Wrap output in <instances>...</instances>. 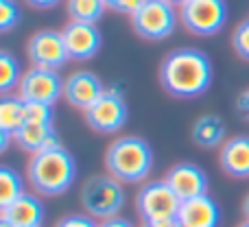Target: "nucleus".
<instances>
[{"instance_id": "21", "label": "nucleus", "mask_w": 249, "mask_h": 227, "mask_svg": "<svg viewBox=\"0 0 249 227\" xmlns=\"http://www.w3.org/2000/svg\"><path fill=\"white\" fill-rule=\"evenodd\" d=\"M103 0H68V13L74 22H88V24H96L105 13Z\"/></svg>"}, {"instance_id": "28", "label": "nucleus", "mask_w": 249, "mask_h": 227, "mask_svg": "<svg viewBox=\"0 0 249 227\" xmlns=\"http://www.w3.org/2000/svg\"><path fill=\"white\" fill-rule=\"evenodd\" d=\"M236 109L241 116H245V118H249V90H245L241 96H238L236 101Z\"/></svg>"}, {"instance_id": "31", "label": "nucleus", "mask_w": 249, "mask_h": 227, "mask_svg": "<svg viewBox=\"0 0 249 227\" xmlns=\"http://www.w3.org/2000/svg\"><path fill=\"white\" fill-rule=\"evenodd\" d=\"M13 136H9V133H0V151H7L9 142H11Z\"/></svg>"}, {"instance_id": "27", "label": "nucleus", "mask_w": 249, "mask_h": 227, "mask_svg": "<svg viewBox=\"0 0 249 227\" xmlns=\"http://www.w3.org/2000/svg\"><path fill=\"white\" fill-rule=\"evenodd\" d=\"M142 4H144V0H121V2H118V7H116V11L131 17V16H136V13L140 11Z\"/></svg>"}, {"instance_id": "25", "label": "nucleus", "mask_w": 249, "mask_h": 227, "mask_svg": "<svg viewBox=\"0 0 249 227\" xmlns=\"http://www.w3.org/2000/svg\"><path fill=\"white\" fill-rule=\"evenodd\" d=\"M232 44H234V51L238 52V57L249 61V17L236 26V31L232 35Z\"/></svg>"}, {"instance_id": "15", "label": "nucleus", "mask_w": 249, "mask_h": 227, "mask_svg": "<svg viewBox=\"0 0 249 227\" xmlns=\"http://www.w3.org/2000/svg\"><path fill=\"white\" fill-rule=\"evenodd\" d=\"M0 221H7L13 227H42L44 206L35 194L24 192L18 201L0 210Z\"/></svg>"}, {"instance_id": "36", "label": "nucleus", "mask_w": 249, "mask_h": 227, "mask_svg": "<svg viewBox=\"0 0 249 227\" xmlns=\"http://www.w3.org/2000/svg\"><path fill=\"white\" fill-rule=\"evenodd\" d=\"M238 227H249V221H245V223H241Z\"/></svg>"}, {"instance_id": "6", "label": "nucleus", "mask_w": 249, "mask_h": 227, "mask_svg": "<svg viewBox=\"0 0 249 227\" xmlns=\"http://www.w3.org/2000/svg\"><path fill=\"white\" fill-rule=\"evenodd\" d=\"M179 20V13L175 11V4L168 0H144L140 11L131 16V24L136 33L151 42H160L173 35Z\"/></svg>"}, {"instance_id": "29", "label": "nucleus", "mask_w": 249, "mask_h": 227, "mask_svg": "<svg viewBox=\"0 0 249 227\" xmlns=\"http://www.w3.org/2000/svg\"><path fill=\"white\" fill-rule=\"evenodd\" d=\"M24 2L33 9H53V7H57L61 0H24Z\"/></svg>"}, {"instance_id": "9", "label": "nucleus", "mask_w": 249, "mask_h": 227, "mask_svg": "<svg viewBox=\"0 0 249 227\" xmlns=\"http://www.w3.org/2000/svg\"><path fill=\"white\" fill-rule=\"evenodd\" d=\"M26 52H29L33 68H44V70H59L70 59L64 35L53 29L37 31L26 44Z\"/></svg>"}, {"instance_id": "30", "label": "nucleus", "mask_w": 249, "mask_h": 227, "mask_svg": "<svg viewBox=\"0 0 249 227\" xmlns=\"http://www.w3.org/2000/svg\"><path fill=\"white\" fill-rule=\"evenodd\" d=\"M99 227H133L127 219L123 216H114V219H107V221H101Z\"/></svg>"}, {"instance_id": "13", "label": "nucleus", "mask_w": 249, "mask_h": 227, "mask_svg": "<svg viewBox=\"0 0 249 227\" xmlns=\"http://www.w3.org/2000/svg\"><path fill=\"white\" fill-rule=\"evenodd\" d=\"M105 90H107V87L103 86V81H101L94 72H90V70H79V72L70 74V77L66 79L64 99L68 101L72 107L88 112V109L103 96Z\"/></svg>"}, {"instance_id": "38", "label": "nucleus", "mask_w": 249, "mask_h": 227, "mask_svg": "<svg viewBox=\"0 0 249 227\" xmlns=\"http://www.w3.org/2000/svg\"><path fill=\"white\" fill-rule=\"evenodd\" d=\"M144 227H146V225H144Z\"/></svg>"}, {"instance_id": "5", "label": "nucleus", "mask_w": 249, "mask_h": 227, "mask_svg": "<svg viewBox=\"0 0 249 227\" xmlns=\"http://www.w3.org/2000/svg\"><path fill=\"white\" fill-rule=\"evenodd\" d=\"M81 206L92 219L107 221L118 216L124 206V190L112 175H94L81 188Z\"/></svg>"}, {"instance_id": "23", "label": "nucleus", "mask_w": 249, "mask_h": 227, "mask_svg": "<svg viewBox=\"0 0 249 227\" xmlns=\"http://www.w3.org/2000/svg\"><path fill=\"white\" fill-rule=\"evenodd\" d=\"M22 11L18 7V2L13 0H0V31L2 33H9L13 26L20 24Z\"/></svg>"}, {"instance_id": "14", "label": "nucleus", "mask_w": 249, "mask_h": 227, "mask_svg": "<svg viewBox=\"0 0 249 227\" xmlns=\"http://www.w3.org/2000/svg\"><path fill=\"white\" fill-rule=\"evenodd\" d=\"M221 210L210 194L181 201L177 212V225L181 227H219Z\"/></svg>"}, {"instance_id": "2", "label": "nucleus", "mask_w": 249, "mask_h": 227, "mask_svg": "<svg viewBox=\"0 0 249 227\" xmlns=\"http://www.w3.org/2000/svg\"><path fill=\"white\" fill-rule=\"evenodd\" d=\"M26 175H29V184L33 186L35 192L57 197V194H64L74 184L77 162L70 155V151H66L59 144L33 155L29 159Z\"/></svg>"}, {"instance_id": "35", "label": "nucleus", "mask_w": 249, "mask_h": 227, "mask_svg": "<svg viewBox=\"0 0 249 227\" xmlns=\"http://www.w3.org/2000/svg\"><path fill=\"white\" fill-rule=\"evenodd\" d=\"M0 227H13L11 223H7V221H0Z\"/></svg>"}, {"instance_id": "10", "label": "nucleus", "mask_w": 249, "mask_h": 227, "mask_svg": "<svg viewBox=\"0 0 249 227\" xmlns=\"http://www.w3.org/2000/svg\"><path fill=\"white\" fill-rule=\"evenodd\" d=\"M64 83L57 70H44V68H31L24 72L20 86H18V96L26 103H46L55 105L64 96Z\"/></svg>"}, {"instance_id": "17", "label": "nucleus", "mask_w": 249, "mask_h": 227, "mask_svg": "<svg viewBox=\"0 0 249 227\" xmlns=\"http://www.w3.org/2000/svg\"><path fill=\"white\" fill-rule=\"evenodd\" d=\"M16 142L20 144V149H24L26 153L37 155L46 149L59 146V138L53 124H29L26 122L20 131L16 133Z\"/></svg>"}, {"instance_id": "34", "label": "nucleus", "mask_w": 249, "mask_h": 227, "mask_svg": "<svg viewBox=\"0 0 249 227\" xmlns=\"http://www.w3.org/2000/svg\"><path fill=\"white\" fill-rule=\"evenodd\" d=\"M168 2H173V4H179V7H181V4H184L186 0H168Z\"/></svg>"}, {"instance_id": "24", "label": "nucleus", "mask_w": 249, "mask_h": 227, "mask_svg": "<svg viewBox=\"0 0 249 227\" xmlns=\"http://www.w3.org/2000/svg\"><path fill=\"white\" fill-rule=\"evenodd\" d=\"M55 112L46 103H26V122L29 124H53Z\"/></svg>"}, {"instance_id": "26", "label": "nucleus", "mask_w": 249, "mask_h": 227, "mask_svg": "<svg viewBox=\"0 0 249 227\" xmlns=\"http://www.w3.org/2000/svg\"><path fill=\"white\" fill-rule=\"evenodd\" d=\"M55 227H99V223H94L90 214H68Z\"/></svg>"}, {"instance_id": "18", "label": "nucleus", "mask_w": 249, "mask_h": 227, "mask_svg": "<svg viewBox=\"0 0 249 227\" xmlns=\"http://www.w3.org/2000/svg\"><path fill=\"white\" fill-rule=\"evenodd\" d=\"M26 124V101L13 94H2L0 99V133H16Z\"/></svg>"}, {"instance_id": "1", "label": "nucleus", "mask_w": 249, "mask_h": 227, "mask_svg": "<svg viewBox=\"0 0 249 227\" xmlns=\"http://www.w3.org/2000/svg\"><path fill=\"white\" fill-rule=\"evenodd\" d=\"M160 83L177 99H197L212 83V64L197 48H177L160 66Z\"/></svg>"}, {"instance_id": "33", "label": "nucleus", "mask_w": 249, "mask_h": 227, "mask_svg": "<svg viewBox=\"0 0 249 227\" xmlns=\"http://www.w3.org/2000/svg\"><path fill=\"white\" fill-rule=\"evenodd\" d=\"M105 2V7L107 9H114V11H116V7H118V2H121V0H103Z\"/></svg>"}, {"instance_id": "16", "label": "nucleus", "mask_w": 249, "mask_h": 227, "mask_svg": "<svg viewBox=\"0 0 249 227\" xmlns=\"http://www.w3.org/2000/svg\"><path fill=\"white\" fill-rule=\"evenodd\" d=\"M221 168L236 179L249 177V136H236L221 149Z\"/></svg>"}, {"instance_id": "37", "label": "nucleus", "mask_w": 249, "mask_h": 227, "mask_svg": "<svg viewBox=\"0 0 249 227\" xmlns=\"http://www.w3.org/2000/svg\"><path fill=\"white\" fill-rule=\"evenodd\" d=\"M175 227H181V225H175Z\"/></svg>"}, {"instance_id": "7", "label": "nucleus", "mask_w": 249, "mask_h": 227, "mask_svg": "<svg viewBox=\"0 0 249 227\" xmlns=\"http://www.w3.org/2000/svg\"><path fill=\"white\" fill-rule=\"evenodd\" d=\"M179 20L193 35L210 37L228 22L225 0H186L179 7Z\"/></svg>"}, {"instance_id": "20", "label": "nucleus", "mask_w": 249, "mask_h": 227, "mask_svg": "<svg viewBox=\"0 0 249 227\" xmlns=\"http://www.w3.org/2000/svg\"><path fill=\"white\" fill-rule=\"evenodd\" d=\"M24 194V181L11 166H0V210Z\"/></svg>"}, {"instance_id": "3", "label": "nucleus", "mask_w": 249, "mask_h": 227, "mask_svg": "<svg viewBox=\"0 0 249 227\" xmlns=\"http://www.w3.org/2000/svg\"><path fill=\"white\" fill-rule=\"evenodd\" d=\"M105 168L121 184H138L153 168V151L149 142L136 136L114 140L105 151Z\"/></svg>"}, {"instance_id": "22", "label": "nucleus", "mask_w": 249, "mask_h": 227, "mask_svg": "<svg viewBox=\"0 0 249 227\" xmlns=\"http://www.w3.org/2000/svg\"><path fill=\"white\" fill-rule=\"evenodd\" d=\"M22 77H24V74H22V70H20V61L9 51L0 52V92L9 94L16 86H20Z\"/></svg>"}, {"instance_id": "32", "label": "nucleus", "mask_w": 249, "mask_h": 227, "mask_svg": "<svg viewBox=\"0 0 249 227\" xmlns=\"http://www.w3.org/2000/svg\"><path fill=\"white\" fill-rule=\"evenodd\" d=\"M243 214H245V221H249V194L245 197V203H243Z\"/></svg>"}, {"instance_id": "8", "label": "nucleus", "mask_w": 249, "mask_h": 227, "mask_svg": "<svg viewBox=\"0 0 249 227\" xmlns=\"http://www.w3.org/2000/svg\"><path fill=\"white\" fill-rule=\"evenodd\" d=\"M86 120L96 133H118L127 122V103L116 87H107L99 101L86 112Z\"/></svg>"}, {"instance_id": "12", "label": "nucleus", "mask_w": 249, "mask_h": 227, "mask_svg": "<svg viewBox=\"0 0 249 227\" xmlns=\"http://www.w3.org/2000/svg\"><path fill=\"white\" fill-rule=\"evenodd\" d=\"M164 181L171 186V190L177 194L179 201H188V199L208 194V188H210V181H208L206 171L199 168L197 164H190V162L175 164V166L168 171V175Z\"/></svg>"}, {"instance_id": "19", "label": "nucleus", "mask_w": 249, "mask_h": 227, "mask_svg": "<svg viewBox=\"0 0 249 227\" xmlns=\"http://www.w3.org/2000/svg\"><path fill=\"white\" fill-rule=\"evenodd\" d=\"M193 138L199 146H203V149H214V146H219L225 138L223 120L214 114L201 116L193 127Z\"/></svg>"}, {"instance_id": "4", "label": "nucleus", "mask_w": 249, "mask_h": 227, "mask_svg": "<svg viewBox=\"0 0 249 227\" xmlns=\"http://www.w3.org/2000/svg\"><path fill=\"white\" fill-rule=\"evenodd\" d=\"M181 201L166 181H149L136 197L138 214L146 227H175Z\"/></svg>"}, {"instance_id": "11", "label": "nucleus", "mask_w": 249, "mask_h": 227, "mask_svg": "<svg viewBox=\"0 0 249 227\" xmlns=\"http://www.w3.org/2000/svg\"><path fill=\"white\" fill-rule=\"evenodd\" d=\"M64 35L66 48L72 61H88L92 57H96V52L101 51V31L96 29V24H88V22H74L70 20L61 31Z\"/></svg>"}]
</instances>
